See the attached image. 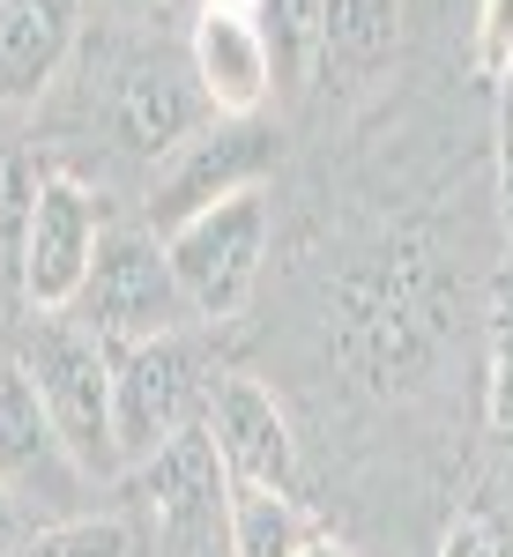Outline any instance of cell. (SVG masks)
I'll use <instances>...</instances> for the list:
<instances>
[{
    "mask_svg": "<svg viewBox=\"0 0 513 557\" xmlns=\"http://www.w3.org/2000/svg\"><path fill=\"white\" fill-rule=\"evenodd\" d=\"M201 8H216V15H254V23H260L268 0H201Z\"/></svg>",
    "mask_w": 513,
    "mask_h": 557,
    "instance_id": "obj_24",
    "label": "cell"
},
{
    "mask_svg": "<svg viewBox=\"0 0 513 557\" xmlns=\"http://www.w3.org/2000/svg\"><path fill=\"white\" fill-rule=\"evenodd\" d=\"M484 409L491 431L513 446V290H499L491 305V357H484Z\"/></svg>",
    "mask_w": 513,
    "mask_h": 557,
    "instance_id": "obj_18",
    "label": "cell"
},
{
    "mask_svg": "<svg viewBox=\"0 0 513 557\" xmlns=\"http://www.w3.org/2000/svg\"><path fill=\"white\" fill-rule=\"evenodd\" d=\"M268 164H276V134L260 120H209V127L186 134L171 157H157V172H149V223L171 238L201 209L231 201V194H254Z\"/></svg>",
    "mask_w": 513,
    "mask_h": 557,
    "instance_id": "obj_7",
    "label": "cell"
},
{
    "mask_svg": "<svg viewBox=\"0 0 513 557\" xmlns=\"http://www.w3.org/2000/svg\"><path fill=\"white\" fill-rule=\"evenodd\" d=\"M83 8H105V15H157L171 0H83Z\"/></svg>",
    "mask_w": 513,
    "mask_h": 557,
    "instance_id": "obj_23",
    "label": "cell"
},
{
    "mask_svg": "<svg viewBox=\"0 0 513 557\" xmlns=\"http://www.w3.org/2000/svg\"><path fill=\"white\" fill-rule=\"evenodd\" d=\"M75 312H83V327L112 357L142 349V343H164V335H179V320H194L186 298H179L164 238H149V231H112L97 246V268H89Z\"/></svg>",
    "mask_w": 513,
    "mask_h": 557,
    "instance_id": "obj_4",
    "label": "cell"
},
{
    "mask_svg": "<svg viewBox=\"0 0 513 557\" xmlns=\"http://www.w3.org/2000/svg\"><path fill=\"white\" fill-rule=\"evenodd\" d=\"M209 357L164 335V343H142L112 357V446H120V469H142L157 446H171L179 431H194L209 417Z\"/></svg>",
    "mask_w": 513,
    "mask_h": 557,
    "instance_id": "obj_3",
    "label": "cell"
},
{
    "mask_svg": "<svg viewBox=\"0 0 513 557\" xmlns=\"http://www.w3.org/2000/svg\"><path fill=\"white\" fill-rule=\"evenodd\" d=\"M342 312V357L380 386H410L431 364L439 343V283L425 246H387L380 260L350 268L335 290Z\"/></svg>",
    "mask_w": 513,
    "mask_h": 557,
    "instance_id": "obj_1",
    "label": "cell"
},
{
    "mask_svg": "<svg viewBox=\"0 0 513 557\" xmlns=\"http://www.w3.org/2000/svg\"><path fill=\"white\" fill-rule=\"evenodd\" d=\"M75 23H83V0H8L0 8V97L23 104L38 97L60 60L75 52Z\"/></svg>",
    "mask_w": 513,
    "mask_h": 557,
    "instance_id": "obj_13",
    "label": "cell"
},
{
    "mask_svg": "<svg viewBox=\"0 0 513 557\" xmlns=\"http://www.w3.org/2000/svg\"><path fill=\"white\" fill-rule=\"evenodd\" d=\"M164 253L194 320H239L260 283V260H268V194L254 186V194L201 209L164 238Z\"/></svg>",
    "mask_w": 513,
    "mask_h": 557,
    "instance_id": "obj_5",
    "label": "cell"
},
{
    "mask_svg": "<svg viewBox=\"0 0 513 557\" xmlns=\"http://www.w3.org/2000/svg\"><path fill=\"white\" fill-rule=\"evenodd\" d=\"M38 528H30V513H23V498L0 483V557H23V543H30Z\"/></svg>",
    "mask_w": 513,
    "mask_h": 557,
    "instance_id": "obj_22",
    "label": "cell"
},
{
    "mask_svg": "<svg viewBox=\"0 0 513 557\" xmlns=\"http://www.w3.org/2000/svg\"><path fill=\"white\" fill-rule=\"evenodd\" d=\"M209 438H216V461L231 483H260V491H291L298 475V438H291V417L283 401L268 394L246 372H223L209 394Z\"/></svg>",
    "mask_w": 513,
    "mask_h": 557,
    "instance_id": "obj_9",
    "label": "cell"
},
{
    "mask_svg": "<svg viewBox=\"0 0 513 557\" xmlns=\"http://www.w3.org/2000/svg\"><path fill=\"white\" fill-rule=\"evenodd\" d=\"M0 483L23 498V513L52 528V520H83L89 506V483L97 475L75 461V446L52 431L45 417L38 386L23 380V364L15 357H0Z\"/></svg>",
    "mask_w": 513,
    "mask_h": 557,
    "instance_id": "obj_6",
    "label": "cell"
},
{
    "mask_svg": "<svg viewBox=\"0 0 513 557\" xmlns=\"http://www.w3.org/2000/svg\"><path fill=\"white\" fill-rule=\"evenodd\" d=\"M0 8H8V0H0Z\"/></svg>",
    "mask_w": 513,
    "mask_h": 557,
    "instance_id": "obj_27",
    "label": "cell"
},
{
    "mask_svg": "<svg viewBox=\"0 0 513 557\" xmlns=\"http://www.w3.org/2000/svg\"><path fill=\"white\" fill-rule=\"evenodd\" d=\"M23 380L38 386L52 431L75 446L97 483L120 475V446H112V349L89 335L83 320H60V312H30L23 343H15Z\"/></svg>",
    "mask_w": 513,
    "mask_h": 557,
    "instance_id": "obj_2",
    "label": "cell"
},
{
    "mask_svg": "<svg viewBox=\"0 0 513 557\" xmlns=\"http://www.w3.org/2000/svg\"><path fill=\"white\" fill-rule=\"evenodd\" d=\"M476 75L484 83L513 75V0H476Z\"/></svg>",
    "mask_w": 513,
    "mask_h": 557,
    "instance_id": "obj_19",
    "label": "cell"
},
{
    "mask_svg": "<svg viewBox=\"0 0 513 557\" xmlns=\"http://www.w3.org/2000/svg\"><path fill=\"white\" fill-rule=\"evenodd\" d=\"M134 483H142V506L164 520V528H201V520H216L223 506H231V475H223V461H216V438L209 424L179 431L171 446H157L142 469H127Z\"/></svg>",
    "mask_w": 513,
    "mask_h": 557,
    "instance_id": "obj_12",
    "label": "cell"
},
{
    "mask_svg": "<svg viewBox=\"0 0 513 557\" xmlns=\"http://www.w3.org/2000/svg\"><path fill=\"white\" fill-rule=\"evenodd\" d=\"M298 557H350V550H342L335 535H313V543H305V550H298Z\"/></svg>",
    "mask_w": 513,
    "mask_h": 557,
    "instance_id": "obj_25",
    "label": "cell"
},
{
    "mask_svg": "<svg viewBox=\"0 0 513 557\" xmlns=\"http://www.w3.org/2000/svg\"><path fill=\"white\" fill-rule=\"evenodd\" d=\"M105 246V215L89 201V186L45 172L38 201H30V238H23V268H15V298L30 312H68L83 298L89 268Z\"/></svg>",
    "mask_w": 513,
    "mask_h": 557,
    "instance_id": "obj_8",
    "label": "cell"
},
{
    "mask_svg": "<svg viewBox=\"0 0 513 557\" xmlns=\"http://www.w3.org/2000/svg\"><path fill=\"white\" fill-rule=\"evenodd\" d=\"M0 209H8V157H0Z\"/></svg>",
    "mask_w": 513,
    "mask_h": 557,
    "instance_id": "obj_26",
    "label": "cell"
},
{
    "mask_svg": "<svg viewBox=\"0 0 513 557\" xmlns=\"http://www.w3.org/2000/svg\"><path fill=\"white\" fill-rule=\"evenodd\" d=\"M499 215H506V253H513V75L499 83Z\"/></svg>",
    "mask_w": 513,
    "mask_h": 557,
    "instance_id": "obj_21",
    "label": "cell"
},
{
    "mask_svg": "<svg viewBox=\"0 0 513 557\" xmlns=\"http://www.w3.org/2000/svg\"><path fill=\"white\" fill-rule=\"evenodd\" d=\"M186 67L209 97L216 120H254L276 89V52H268V30L254 15H216L201 8L194 30H186Z\"/></svg>",
    "mask_w": 513,
    "mask_h": 557,
    "instance_id": "obj_10",
    "label": "cell"
},
{
    "mask_svg": "<svg viewBox=\"0 0 513 557\" xmlns=\"http://www.w3.org/2000/svg\"><path fill=\"white\" fill-rule=\"evenodd\" d=\"M394 38H402V0H328L320 15V67L328 75H380L394 60Z\"/></svg>",
    "mask_w": 513,
    "mask_h": 557,
    "instance_id": "obj_14",
    "label": "cell"
},
{
    "mask_svg": "<svg viewBox=\"0 0 513 557\" xmlns=\"http://www.w3.org/2000/svg\"><path fill=\"white\" fill-rule=\"evenodd\" d=\"M439 557H506V535H499V520L462 513L454 528H447V543H439Z\"/></svg>",
    "mask_w": 513,
    "mask_h": 557,
    "instance_id": "obj_20",
    "label": "cell"
},
{
    "mask_svg": "<svg viewBox=\"0 0 513 557\" xmlns=\"http://www.w3.org/2000/svg\"><path fill=\"white\" fill-rule=\"evenodd\" d=\"M320 528L298 513L291 491H260V483H231V506H223V543L231 557H298Z\"/></svg>",
    "mask_w": 513,
    "mask_h": 557,
    "instance_id": "obj_15",
    "label": "cell"
},
{
    "mask_svg": "<svg viewBox=\"0 0 513 557\" xmlns=\"http://www.w3.org/2000/svg\"><path fill=\"white\" fill-rule=\"evenodd\" d=\"M209 97L194 83V67H171V60H134L120 89H112V127L127 149L142 157H171L194 127H209Z\"/></svg>",
    "mask_w": 513,
    "mask_h": 557,
    "instance_id": "obj_11",
    "label": "cell"
},
{
    "mask_svg": "<svg viewBox=\"0 0 513 557\" xmlns=\"http://www.w3.org/2000/svg\"><path fill=\"white\" fill-rule=\"evenodd\" d=\"M23 557H134V535H127V520H112V513H83V520L38 528L23 543Z\"/></svg>",
    "mask_w": 513,
    "mask_h": 557,
    "instance_id": "obj_16",
    "label": "cell"
},
{
    "mask_svg": "<svg viewBox=\"0 0 513 557\" xmlns=\"http://www.w3.org/2000/svg\"><path fill=\"white\" fill-rule=\"evenodd\" d=\"M320 15H328V0H268V8H260L276 75H305V60L320 52Z\"/></svg>",
    "mask_w": 513,
    "mask_h": 557,
    "instance_id": "obj_17",
    "label": "cell"
}]
</instances>
